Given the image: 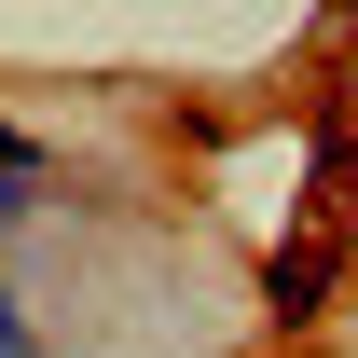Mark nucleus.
<instances>
[{"mask_svg": "<svg viewBox=\"0 0 358 358\" xmlns=\"http://www.w3.org/2000/svg\"><path fill=\"white\" fill-rule=\"evenodd\" d=\"M0 166H28V138H0Z\"/></svg>", "mask_w": 358, "mask_h": 358, "instance_id": "f257e3e1", "label": "nucleus"}]
</instances>
